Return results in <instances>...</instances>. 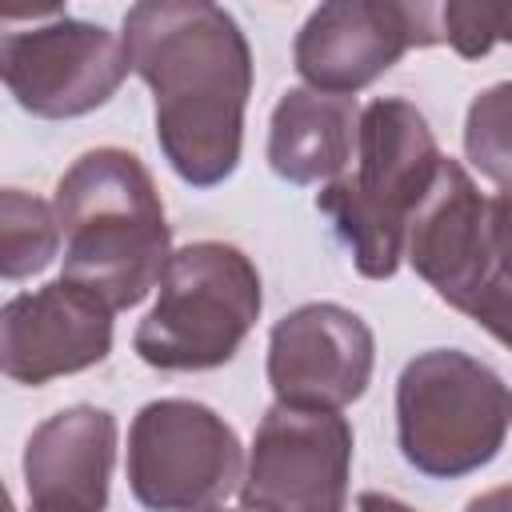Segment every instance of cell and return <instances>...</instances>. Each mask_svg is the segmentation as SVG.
<instances>
[{"label":"cell","instance_id":"1","mask_svg":"<svg viewBox=\"0 0 512 512\" xmlns=\"http://www.w3.org/2000/svg\"><path fill=\"white\" fill-rule=\"evenodd\" d=\"M132 72L152 88L156 144L192 188L224 184L244 148L252 48L236 16L208 0H144L124 12Z\"/></svg>","mask_w":512,"mask_h":512},{"label":"cell","instance_id":"2","mask_svg":"<svg viewBox=\"0 0 512 512\" xmlns=\"http://www.w3.org/2000/svg\"><path fill=\"white\" fill-rule=\"evenodd\" d=\"M64 280L100 296L112 312L136 308L160 288L172 260V228L152 172L128 148H92L56 184Z\"/></svg>","mask_w":512,"mask_h":512},{"label":"cell","instance_id":"3","mask_svg":"<svg viewBox=\"0 0 512 512\" xmlns=\"http://www.w3.org/2000/svg\"><path fill=\"white\" fill-rule=\"evenodd\" d=\"M440 144L416 104L376 96L360 108L356 176H336L316 192V208L332 220L368 280H392L404 260L408 220L440 172Z\"/></svg>","mask_w":512,"mask_h":512},{"label":"cell","instance_id":"4","mask_svg":"<svg viewBox=\"0 0 512 512\" xmlns=\"http://www.w3.org/2000/svg\"><path fill=\"white\" fill-rule=\"evenodd\" d=\"M512 432V388L460 348L416 352L396 380V444L428 480L492 464Z\"/></svg>","mask_w":512,"mask_h":512},{"label":"cell","instance_id":"5","mask_svg":"<svg viewBox=\"0 0 512 512\" xmlns=\"http://www.w3.org/2000/svg\"><path fill=\"white\" fill-rule=\"evenodd\" d=\"M264 308L256 264L224 240H196L172 252L152 312L136 324L132 348L160 372H208L228 364Z\"/></svg>","mask_w":512,"mask_h":512},{"label":"cell","instance_id":"6","mask_svg":"<svg viewBox=\"0 0 512 512\" xmlns=\"http://www.w3.org/2000/svg\"><path fill=\"white\" fill-rule=\"evenodd\" d=\"M124 468L140 508L208 512L244 480V452L216 408L164 396L132 416Z\"/></svg>","mask_w":512,"mask_h":512},{"label":"cell","instance_id":"7","mask_svg":"<svg viewBox=\"0 0 512 512\" xmlns=\"http://www.w3.org/2000/svg\"><path fill=\"white\" fill-rule=\"evenodd\" d=\"M132 72L124 32L56 12L44 24L4 32L0 76L8 96L40 120H76L116 96Z\"/></svg>","mask_w":512,"mask_h":512},{"label":"cell","instance_id":"8","mask_svg":"<svg viewBox=\"0 0 512 512\" xmlns=\"http://www.w3.org/2000/svg\"><path fill=\"white\" fill-rule=\"evenodd\" d=\"M352 424L328 408L272 404L252 436L240 512H344Z\"/></svg>","mask_w":512,"mask_h":512},{"label":"cell","instance_id":"9","mask_svg":"<svg viewBox=\"0 0 512 512\" xmlns=\"http://www.w3.org/2000/svg\"><path fill=\"white\" fill-rule=\"evenodd\" d=\"M440 44V8L400 0H328L296 32L292 64L304 88L356 96L408 48Z\"/></svg>","mask_w":512,"mask_h":512},{"label":"cell","instance_id":"10","mask_svg":"<svg viewBox=\"0 0 512 512\" xmlns=\"http://www.w3.org/2000/svg\"><path fill=\"white\" fill-rule=\"evenodd\" d=\"M376 336L364 316L344 304H300L272 324L268 384L276 404L340 412L368 392Z\"/></svg>","mask_w":512,"mask_h":512},{"label":"cell","instance_id":"11","mask_svg":"<svg viewBox=\"0 0 512 512\" xmlns=\"http://www.w3.org/2000/svg\"><path fill=\"white\" fill-rule=\"evenodd\" d=\"M112 352V308L72 280L16 292L0 308V368L16 384H48L96 368Z\"/></svg>","mask_w":512,"mask_h":512},{"label":"cell","instance_id":"12","mask_svg":"<svg viewBox=\"0 0 512 512\" xmlns=\"http://www.w3.org/2000/svg\"><path fill=\"white\" fill-rule=\"evenodd\" d=\"M404 256L416 276L456 312H464L484 288L492 272L488 196H480L476 180L460 160H440L428 196L408 220Z\"/></svg>","mask_w":512,"mask_h":512},{"label":"cell","instance_id":"13","mask_svg":"<svg viewBox=\"0 0 512 512\" xmlns=\"http://www.w3.org/2000/svg\"><path fill=\"white\" fill-rule=\"evenodd\" d=\"M116 464V416L72 404L32 428L24 444L28 512H104Z\"/></svg>","mask_w":512,"mask_h":512},{"label":"cell","instance_id":"14","mask_svg":"<svg viewBox=\"0 0 512 512\" xmlns=\"http://www.w3.org/2000/svg\"><path fill=\"white\" fill-rule=\"evenodd\" d=\"M360 132L356 96L288 88L268 120V164L288 184H328L352 160Z\"/></svg>","mask_w":512,"mask_h":512},{"label":"cell","instance_id":"15","mask_svg":"<svg viewBox=\"0 0 512 512\" xmlns=\"http://www.w3.org/2000/svg\"><path fill=\"white\" fill-rule=\"evenodd\" d=\"M60 248L56 208L32 192L4 188L0 192V276L24 280L44 272Z\"/></svg>","mask_w":512,"mask_h":512},{"label":"cell","instance_id":"16","mask_svg":"<svg viewBox=\"0 0 512 512\" xmlns=\"http://www.w3.org/2000/svg\"><path fill=\"white\" fill-rule=\"evenodd\" d=\"M464 152L480 176L512 188V80L484 88L464 116Z\"/></svg>","mask_w":512,"mask_h":512},{"label":"cell","instance_id":"17","mask_svg":"<svg viewBox=\"0 0 512 512\" xmlns=\"http://www.w3.org/2000/svg\"><path fill=\"white\" fill-rule=\"evenodd\" d=\"M440 40L464 60L512 44V0H448L440 8Z\"/></svg>","mask_w":512,"mask_h":512},{"label":"cell","instance_id":"18","mask_svg":"<svg viewBox=\"0 0 512 512\" xmlns=\"http://www.w3.org/2000/svg\"><path fill=\"white\" fill-rule=\"evenodd\" d=\"M468 320H476L484 332H492L508 352H512V280L488 276L484 288L472 296V304L464 308Z\"/></svg>","mask_w":512,"mask_h":512},{"label":"cell","instance_id":"19","mask_svg":"<svg viewBox=\"0 0 512 512\" xmlns=\"http://www.w3.org/2000/svg\"><path fill=\"white\" fill-rule=\"evenodd\" d=\"M488 236H492V272L488 276L512 280V188H504L488 200Z\"/></svg>","mask_w":512,"mask_h":512},{"label":"cell","instance_id":"20","mask_svg":"<svg viewBox=\"0 0 512 512\" xmlns=\"http://www.w3.org/2000/svg\"><path fill=\"white\" fill-rule=\"evenodd\" d=\"M464 512H512V484H500V488H488V492L472 496Z\"/></svg>","mask_w":512,"mask_h":512},{"label":"cell","instance_id":"21","mask_svg":"<svg viewBox=\"0 0 512 512\" xmlns=\"http://www.w3.org/2000/svg\"><path fill=\"white\" fill-rule=\"evenodd\" d=\"M356 512H416V508H408L404 500H396L388 492H360L356 496Z\"/></svg>","mask_w":512,"mask_h":512},{"label":"cell","instance_id":"22","mask_svg":"<svg viewBox=\"0 0 512 512\" xmlns=\"http://www.w3.org/2000/svg\"><path fill=\"white\" fill-rule=\"evenodd\" d=\"M208 512H228V508H208Z\"/></svg>","mask_w":512,"mask_h":512}]
</instances>
